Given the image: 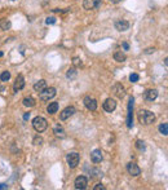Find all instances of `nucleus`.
<instances>
[{
	"label": "nucleus",
	"mask_w": 168,
	"mask_h": 190,
	"mask_svg": "<svg viewBox=\"0 0 168 190\" xmlns=\"http://www.w3.org/2000/svg\"><path fill=\"white\" fill-rule=\"evenodd\" d=\"M137 118H138V122L144 125H149L151 123H154V120H155L154 113H151L150 110H140L137 114Z\"/></svg>",
	"instance_id": "nucleus-1"
},
{
	"label": "nucleus",
	"mask_w": 168,
	"mask_h": 190,
	"mask_svg": "<svg viewBox=\"0 0 168 190\" xmlns=\"http://www.w3.org/2000/svg\"><path fill=\"white\" fill-rule=\"evenodd\" d=\"M33 127H34L35 131L40 133V132H44L45 130H47L48 122H47L45 118H43V116H35L34 120H33Z\"/></svg>",
	"instance_id": "nucleus-2"
},
{
	"label": "nucleus",
	"mask_w": 168,
	"mask_h": 190,
	"mask_svg": "<svg viewBox=\"0 0 168 190\" xmlns=\"http://www.w3.org/2000/svg\"><path fill=\"white\" fill-rule=\"evenodd\" d=\"M40 93V100L41 101H49L51 98H53L56 96V88H53V87H47V88H44L41 92H39Z\"/></svg>",
	"instance_id": "nucleus-3"
},
{
	"label": "nucleus",
	"mask_w": 168,
	"mask_h": 190,
	"mask_svg": "<svg viewBox=\"0 0 168 190\" xmlns=\"http://www.w3.org/2000/svg\"><path fill=\"white\" fill-rule=\"evenodd\" d=\"M66 160H67V164H69L70 168H76L78 164H79V160H80V157L78 153H69L66 155Z\"/></svg>",
	"instance_id": "nucleus-4"
},
{
	"label": "nucleus",
	"mask_w": 168,
	"mask_h": 190,
	"mask_svg": "<svg viewBox=\"0 0 168 190\" xmlns=\"http://www.w3.org/2000/svg\"><path fill=\"white\" fill-rule=\"evenodd\" d=\"M133 102H135V98L129 97V101H128V115H127V127L128 128L133 127Z\"/></svg>",
	"instance_id": "nucleus-5"
},
{
	"label": "nucleus",
	"mask_w": 168,
	"mask_h": 190,
	"mask_svg": "<svg viewBox=\"0 0 168 190\" xmlns=\"http://www.w3.org/2000/svg\"><path fill=\"white\" fill-rule=\"evenodd\" d=\"M101 5V0H83V8L87 10L97 9Z\"/></svg>",
	"instance_id": "nucleus-6"
},
{
	"label": "nucleus",
	"mask_w": 168,
	"mask_h": 190,
	"mask_svg": "<svg viewBox=\"0 0 168 190\" xmlns=\"http://www.w3.org/2000/svg\"><path fill=\"white\" fill-rule=\"evenodd\" d=\"M75 113H76V110H75L74 106H67L66 109H63L62 111H61L60 119H61V120H66V119H69L70 116H73Z\"/></svg>",
	"instance_id": "nucleus-7"
},
{
	"label": "nucleus",
	"mask_w": 168,
	"mask_h": 190,
	"mask_svg": "<svg viewBox=\"0 0 168 190\" xmlns=\"http://www.w3.org/2000/svg\"><path fill=\"white\" fill-rule=\"evenodd\" d=\"M87 185H88V178L85 177V176H78L76 178H75V181H74V186H75V189H85L87 188Z\"/></svg>",
	"instance_id": "nucleus-8"
},
{
	"label": "nucleus",
	"mask_w": 168,
	"mask_h": 190,
	"mask_svg": "<svg viewBox=\"0 0 168 190\" xmlns=\"http://www.w3.org/2000/svg\"><path fill=\"white\" fill-rule=\"evenodd\" d=\"M103 110H105L106 113H113L114 110L116 109V102H115V100H113V98H108L105 102H103Z\"/></svg>",
	"instance_id": "nucleus-9"
},
{
	"label": "nucleus",
	"mask_w": 168,
	"mask_h": 190,
	"mask_svg": "<svg viewBox=\"0 0 168 190\" xmlns=\"http://www.w3.org/2000/svg\"><path fill=\"white\" fill-rule=\"evenodd\" d=\"M127 171H128V173H129L131 176H138V175L141 173V168L133 162L127 164Z\"/></svg>",
	"instance_id": "nucleus-10"
},
{
	"label": "nucleus",
	"mask_w": 168,
	"mask_h": 190,
	"mask_svg": "<svg viewBox=\"0 0 168 190\" xmlns=\"http://www.w3.org/2000/svg\"><path fill=\"white\" fill-rule=\"evenodd\" d=\"M114 26H115V28L118 31L123 33V31H127L128 28H129V22L126 21V20H118V21H115Z\"/></svg>",
	"instance_id": "nucleus-11"
},
{
	"label": "nucleus",
	"mask_w": 168,
	"mask_h": 190,
	"mask_svg": "<svg viewBox=\"0 0 168 190\" xmlns=\"http://www.w3.org/2000/svg\"><path fill=\"white\" fill-rule=\"evenodd\" d=\"M84 106L87 107L88 110H91V111H95L96 109H97V101H96L95 98L89 97V96H87V97L84 98Z\"/></svg>",
	"instance_id": "nucleus-12"
},
{
	"label": "nucleus",
	"mask_w": 168,
	"mask_h": 190,
	"mask_svg": "<svg viewBox=\"0 0 168 190\" xmlns=\"http://www.w3.org/2000/svg\"><path fill=\"white\" fill-rule=\"evenodd\" d=\"M25 88V78L23 75H18V76L16 78V82H14L13 84V91L14 92H18L21 89Z\"/></svg>",
	"instance_id": "nucleus-13"
},
{
	"label": "nucleus",
	"mask_w": 168,
	"mask_h": 190,
	"mask_svg": "<svg viewBox=\"0 0 168 190\" xmlns=\"http://www.w3.org/2000/svg\"><path fill=\"white\" fill-rule=\"evenodd\" d=\"M102 159H103V155H102V151L100 149H96L91 153V160L93 163H101Z\"/></svg>",
	"instance_id": "nucleus-14"
},
{
	"label": "nucleus",
	"mask_w": 168,
	"mask_h": 190,
	"mask_svg": "<svg viewBox=\"0 0 168 190\" xmlns=\"http://www.w3.org/2000/svg\"><path fill=\"white\" fill-rule=\"evenodd\" d=\"M156 97H158V91L156 89H149V91L145 92V98L148 101H154Z\"/></svg>",
	"instance_id": "nucleus-15"
},
{
	"label": "nucleus",
	"mask_w": 168,
	"mask_h": 190,
	"mask_svg": "<svg viewBox=\"0 0 168 190\" xmlns=\"http://www.w3.org/2000/svg\"><path fill=\"white\" fill-rule=\"evenodd\" d=\"M53 132H55V135L57 136V137H60V138H65V137H66L65 130H63L62 125H60V124H57V125H56L55 130H53Z\"/></svg>",
	"instance_id": "nucleus-16"
},
{
	"label": "nucleus",
	"mask_w": 168,
	"mask_h": 190,
	"mask_svg": "<svg viewBox=\"0 0 168 190\" xmlns=\"http://www.w3.org/2000/svg\"><path fill=\"white\" fill-rule=\"evenodd\" d=\"M44 88H47V82H45L44 79H40V80L34 84V89L36 92H41Z\"/></svg>",
	"instance_id": "nucleus-17"
},
{
	"label": "nucleus",
	"mask_w": 168,
	"mask_h": 190,
	"mask_svg": "<svg viewBox=\"0 0 168 190\" xmlns=\"http://www.w3.org/2000/svg\"><path fill=\"white\" fill-rule=\"evenodd\" d=\"M113 91H114V93H115V95H116L119 98H121V97H123V96H124V93H126V92H124V87H123V85H121V84H116L115 87L113 88Z\"/></svg>",
	"instance_id": "nucleus-18"
},
{
	"label": "nucleus",
	"mask_w": 168,
	"mask_h": 190,
	"mask_svg": "<svg viewBox=\"0 0 168 190\" xmlns=\"http://www.w3.org/2000/svg\"><path fill=\"white\" fill-rule=\"evenodd\" d=\"M114 60H115L116 62H124V61L127 60V56L121 51H116L115 53H114Z\"/></svg>",
	"instance_id": "nucleus-19"
},
{
	"label": "nucleus",
	"mask_w": 168,
	"mask_h": 190,
	"mask_svg": "<svg viewBox=\"0 0 168 190\" xmlns=\"http://www.w3.org/2000/svg\"><path fill=\"white\" fill-rule=\"evenodd\" d=\"M10 26H12V23H10L9 20H7V18H1V20H0V28H1V30L7 31V30H9V28H10Z\"/></svg>",
	"instance_id": "nucleus-20"
},
{
	"label": "nucleus",
	"mask_w": 168,
	"mask_h": 190,
	"mask_svg": "<svg viewBox=\"0 0 168 190\" xmlns=\"http://www.w3.org/2000/svg\"><path fill=\"white\" fill-rule=\"evenodd\" d=\"M22 103H23V106H26V107H34L35 106V100L31 97V96H28V97H25L22 100Z\"/></svg>",
	"instance_id": "nucleus-21"
},
{
	"label": "nucleus",
	"mask_w": 168,
	"mask_h": 190,
	"mask_svg": "<svg viewBox=\"0 0 168 190\" xmlns=\"http://www.w3.org/2000/svg\"><path fill=\"white\" fill-rule=\"evenodd\" d=\"M57 110H58V102H51L47 107L48 114H56Z\"/></svg>",
	"instance_id": "nucleus-22"
},
{
	"label": "nucleus",
	"mask_w": 168,
	"mask_h": 190,
	"mask_svg": "<svg viewBox=\"0 0 168 190\" xmlns=\"http://www.w3.org/2000/svg\"><path fill=\"white\" fill-rule=\"evenodd\" d=\"M76 75H78V71L75 67H71V69L67 70V73H66V76L69 78V79H74V78H76Z\"/></svg>",
	"instance_id": "nucleus-23"
},
{
	"label": "nucleus",
	"mask_w": 168,
	"mask_h": 190,
	"mask_svg": "<svg viewBox=\"0 0 168 190\" xmlns=\"http://www.w3.org/2000/svg\"><path fill=\"white\" fill-rule=\"evenodd\" d=\"M159 132L163 136H167L168 135V123H162L160 124L159 125Z\"/></svg>",
	"instance_id": "nucleus-24"
},
{
	"label": "nucleus",
	"mask_w": 168,
	"mask_h": 190,
	"mask_svg": "<svg viewBox=\"0 0 168 190\" xmlns=\"http://www.w3.org/2000/svg\"><path fill=\"white\" fill-rule=\"evenodd\" d=\"M10 79V73L9 71H3L1 74H0V80L1 82H8Z\"/></svg>",
	"instance_id": "nucleus-25"
},
{
	"label": "nucleus",
	"mask_w": 168,
	"mask_h": 190,
	"mask_svg": "<svg viewBox=\"0 0 168 190\" xmlns=\"http://www.w3.org/2000/svg\"><path fill=\"white\" fill-rule=\"evenodd\" d=\"M33 144H34V145H39V146H40V145H43V138L40 137V136H36V137L34 138Z\"/></svg>",
	"instance_id": "nucleus-26"
},
{
	"label": "nucleus",
	"mask_w": 168,
	"mask_h": 190,
	"mask_svg": "<svg viewBox=\"0 0 168 190\" xmlns=\"http://www.w3.org/2000/svg\"><path fill=\"white\" fill-rule=\"evenodd\" d=\"M136 146H137V149L141 150V151H144L145 150V142L144 141H137L136 142Z\"/></svg>",
	"instance_id": "nucleus-27"
},
{
	"label": "nucleus",
	"mask_w": 168,
	"mask_h": 190,
	"mask_svg": "<svg viewBox=\"0 0 168 190\" xmlns=\"http://www.w3.org/2000/svg\"><path fill=\"white\" fill-rule=\"evenodd\" d=\"M138 79H140L138 74H131V75H129V80L132 82V83H136V82H138Z\"/></svg>",
	"instance_id": "nucleus-28"
},
{
	"label": "nucleus",
	"mask_w": 168,
	"mask_h": 190,
	"mask_svg": "<svg viewBox=\"0 0 168 190\" xmlns=\"http://www.w3.org/2000/svg\"><path fill=\"white\" fill-rule=\"evenodd\" d=\"M73 63L75 66H80L81 65V60L79 58V57H74V60H73Z\"/></svg>",
	"instance_id": "nucleus-29"
},
{
	"label": "nucleus",
	"mask_w": 168,
	"mask_h": 190,
	"mask_svg": "<svg viewBox=\"0 0 168 190\" xmlns=\"http://www.w3.org/2000/svg\"><path fill=\"white\" fill-rule=\"evenodd\" d=\"M45 23H47V25H53V23H56V18H55V17H48V18L45 20Z\"/></svg>",
	"instance_id": "nucleus-30"
},
{
	"label": "nucleus",
	"mask_w": 168,
	"mask_h": 190,
	"mask_svg": "<svg viewBox=\"0 0 168 190\" xmlns=\"http://www.w3.org/2000/svg\"><path fill=\"white\" fill-rule=\"evenodd\" d=\"M95 190H105V186H103L102 184H97L95 186Z\"/></svg>",
	"instance_id": "nucleus-31"
},
{
	"label": "nucleus",
	"mask_w": 168,
	"mask_h": 190,
	"mask_svg": "<svg viewBox=\"0 0 168 190\" xmlns=\"http://www.w3.org/2000/svg\"><path fill=\"white\" fill-rule=\"evenodd\" d=\"M121 47H123L126 51H128V49H129V45H128V43H123V44H121Z\"/></svg>",
	"instance_id": "nucleus-32"
},
{
	"label": "nucleus",
	"mask_w": 168,
	"mask_h": 190,
	"mask_svg": "<svg viewBox=\"0 0 168 190\" xmlns=\"http://www.w3.org/2000/svg\"><path fill=\"white\" fill-rule=\"evenodd\" d=\"M154 51H155L154 48H149V49H146V51H145V53H153Z\"/></svg>",
	"instance_id": "nucleus-33"
},
{
	"label": "nucleus",
	"mask_w": 168,
	"mask_h": 190,
	"mask_svg": "<svg viewBox=\"0 0 168 190\" xmlns=\"http://www.w3.org/2000/svg\"><path fill=\"white\" fill-rule=\"evenodd\" d=\"M28 118H30V113H26V114L23 115V119H25V120H27Z\"/></svg>",
	"instance_id": "nucleus-34"
},
{
	"label": "nucleus",
	"mask_w": 168,
	"mask_h": 190,
	"mask_svg": "<svg viewBox=\"0 0 168 190\" xmlns=\"http://www.w3.org/2000/svg\"><path fill=\"white\" fill-rule=\"evenodd\" d=\"M0 189H8V185H5V184H0Z\"/></svg>",
	"instance_id": "nucleus-35"
},
{
	"label": "nucleus",
	"mask_w": 168,
	"mask_h": 190,
	"mask_svg": "<svg viewBox=\"0 0 168 190\" xmlns=\"http://www.w3.org/2000/svg\"><path fill=\"white\" fill-rule=\"evenodd\" d=\"M121 1V0H110V3H114V4H116V3Z\"/></svg>",
	"instance_id": "nucleus-36"
},
{
	"label": "nucleus",
	"mask_w": 168,
	"mask_h": 190,
	"mask_svg": "<svg viewBox=\"0 0 168 190\" xmlns=\"http://www.w3.org/2000/svg\"><path fill=\"white\" fill-rule=\"evenodd\" d=\"M0 57H3V52L1 51H0Z\"/></svg>",
	"instance_id": "nucleus-37"
},
{
	"label": "nucleus",
	"mask_w": 168,
	"mask_h": 190,
	"mask_svg": "<svg viewBox=\"0 0 168 190\" xmlns=\"http://www.w3.org/2000/svg\"><path fill=\"white\" fill-rule=\"evenodd\" d=\"M13 1H16V0H13Z\"/></svg>",
	"instance_id": "nucleus-38"
}]
</instances>
